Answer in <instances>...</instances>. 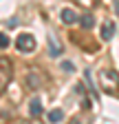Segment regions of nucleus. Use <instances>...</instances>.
<instances>
[{
  "mask_svg": "<svg viewBox=\"0 0 119 124\" xmlns=\"http://www.w3.org/2000/svg\"><path fill=\"white\" fill-rule=\"evenodd\" d=\"M97 78H99V89L106 95L119 98V73L115 69H101Z\"/></svg>",
  "mask_w": 119,
  "mask_h": 124,
  "instance_id": "f257e3e1",
  "label": "nucleus"
},
{
  "mask_svg": "<svg viewBox=\"0 0 119 124\" xmlns=\"http://www.w3.org/2000/svg\"><path fill=\"white\" fill-rule=\"evenodd\" d=\"M11 78H13V64H11V60L9 58H0V93H5L9 82H11Z\"/></svg>",
  "mask_w": 119,
  "mask_h": 124,
  "instance_id": "f03ea898",
  "label": "nucleus"
},
{
  "mask_svg": "<svg viewBox=\"0 0 119 124\" xmlns=\"http://www.w3.org/2000/svg\"><path fill=\"white\" fill-rule=\"evenodd\" d=\"M16 46H18L20 53H33L38 44H35V38H33L31 33H20V36L16 38Z\"/></svg>",
  "mask_w": 119,
  "mask_h": 124,
  "instance_id": "7ed1b4c3",
  "label": "nucleus"
},
{
  "mask_svg": "<svg viewBox=\"0 0 119 124\" xmlns=\"http://www.w3.org/2000/svg\"><path fill=\"white\" fill-rule=\"evenodd\" d=\"M26 82H29V86H31V89H40L42 82H44V75L40 73V69H29Z\"/></svg>",
  "mask_w": 119,
  "mask_h": 124,
  "instance_id": "20e7f679",
  "label": "nucleus"
},
{
  "mask_svg": "<svg viewBox=\"0 0 119 124\" xmlns=\"http://www.w3.org/2000/svg\"><path fill=\"white\" fill-rule=\"evenodd\" d=\"M60 18H62V22H64V24H75V22L79 20V16L73 11V9H68V7H66V9H62Z\"/></svg>",
  "mask_w": 119,
  "mask_h": 124,
  "instance_id": "39448f33",
  "label": "nucleus"
},
{
  "mask_svg": "<svg viewBox=\"0 0 119 124\" xmlns=\"http://www.w3.org/2000/svg\"><path fill=\"white\" fill-rule=\"evenodd\" d=\"M42 102H40V98H33L31 102H29V113H31V117H40L42 115Z\"/></svg>",
  "mask_w": 119,
  "mask_h": 124,
  "instance_id": "423d86ee",
  "label": "nucleus"
},
{
  "mask_svg": "<svg viewBox=\"0 0 119 124\" xmlns=\"http://www.w3.org/2000/svg\"><path fill=\"white\" fill-rule=\"evenodd\" d=\"M112 36H115V22L112 20H106V22L101 24V38L104 40H110Z\"/></svg>",
  "mask_w": 119,
  "mask_h": 124,
  "instance_id": "0eeeda50",
  "label": "nucleus"
},
{
  "mask_svg": "<svg viewBox=\"0 0 119 124\" xmlns=\"http://www.w3.org/2000/svg\"><path fill=\"white\" fill-rule=\"evenodd\" d=\"M79 24H82V29H93V24H95V18H93V16L91 13H84V16H79V20H77Z\"/></svg>",
  "mask_w": 119,
  "mask_h": 124,
  "instance_id": "6e6552de",
  "label": "nucleus"
},
{
  "mask_svg": "<svg viewBox=\"0 0 119 124\" xmlns=\"http://www.w3.org/2000/svg\"><path fill=\"white\" fill-rule=\"evenodd\" d=\"M49 122L51 124H57V122H62L64 120V111H62V108H53V111H49Z\"/></svg>",
  "mask_w": 119,
  "mask_h": 124,
  "instance_id": "1a4fd4ad",
  "label": "nucleus"
},
{
  "mask_svg": "<svg viewBox=\"0 0 119 124\" xmlns=\"http://www.w3.org/2000/svg\"><path fill=\"white\" fill-rule=\"evenodd\" d=\"M49 49H51V55L55 58V55H60V53H62V44H60L53 36H49Z\"/></svg>",
  "mask_w": 119,
  "mask_h": 124,
  "instance_id": "9d476101",
  "label": "nucleus"
},
{
  "mask_svg": "<svg viewBox=\"0 0 119 124\" xmlns=\"http://www.w3.org/2000/svg\"><path fill=\"white\" fill-rule=\"evenodd\" d=\"M77 7H82V9H93L95 5H97V0H73Z\"/></svg>",
  "mask_w": 119,
  "mask_h": 124,
  "instance_id": "9b49d317",
  "label": "nucleus"
},
{
  "mask_svg": "<svg viewBox=\"0 0 119 124\" xmlns=\"http://www.w3.org/2000/svg\"><path fill=\"white\" fill-rule=\"evenodd\" d=\"M7 46H9V36L0 31V49H7Z\"/></svg>",
  "mask_w": 119,
  "mask_h": 124,
  "instance_id": "f8f14e48",
  "label": "nucleus"
},
{
  "mask_svg": "<svg viewBox=\"0 0 119 124\" xmlns=\"http://www.w3.org/2000/svg\"><path fill=\"white\" fill-rule=\"evenodd\" d=\"M62 71H68V73H71V71H75V67H73V62H71V60H64V62H62Z\"/></svg>",
  "mask_w": 119,
  "mask_h": 124,
  "instance_id": "ddd939ff",
  "label": "nucleus"
},
{
  "mask_svg": "<svg viewBox=\"0 0 119 124\" xmlns=\"http://www.w3.org/2000/svg\"><path fill=\"white\" fill-rule=\"evenodd\" d=\"M22 124H33V122H22Z\"/></svg>",
  "mask_w": 119,
  "mask_h": 124,
  "instance_id": "4468645a",
  "label": "nucleus"
}]
</instances>
